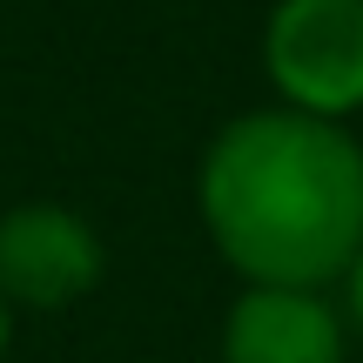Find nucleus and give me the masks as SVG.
Wrapping results in <instances>:
<instances>
[{
  "instance_id": "obj_1",
  "label": "nucleus",
  "mask_w": 363,
  "mask_h": 363,
  "mask_svg": "<svg viewBox=\"0 0 363 363\" xmlns=\"http://www.w3.org/2000/svg\"><path fill=\"white\" fill-rule=\"evenodd\" d=\"M195 202L242 283L323 289L363 249V148L296 108L235 115L202 155Z\"/></svg>"
},
{
  "instance_id": "obj_2",
  "label": "nucleus",
  "mask_w": 363,
  "mask_h": 363,
  "mask_svg": "<svg viewBox=\"0 0 363 363\" xmlns=\"http://www.w3.org/2000/svg\"><path fill=\"white\" fill-rule=\"evenodd\" d=\"M262 67H269L283 108L316 121H343L363 108V0H276L262 27Z\"/></svg>"
},
{
  "instance_id": "obj_3",
  "label": "nucleus",
  "mask_w": 363,
  "mask_h": 363,
  "mask_svg": "<svg viewBox=\"0 0 363 363\" xmlns=\"http://www.w3.org/2000/svg\"><path fill=\"white\" fill-rule=\"evenodd\" d=\"M108 269L101 235L88 216L61 202H21L0 216V296L13 310H67Z\"/></svg>"
},
{
  "instance_id": "obj_4",
  "label": "nucleus",
  "mask_w": 363,
  "mask_h": 363,
  "mask_svg": "<svg viewBox=\"0 0 363 363\" xmlns=\"http://www.w3.org/2000/svg\"><path fill=\"white\" fill-rule=\"evenodd\" d=\"M350 330L323 289L249 283L222 316V363H343Z\"/></svg>"
},
{
  "instance_id": "obj_5",
  "label": "nucleus",
  "mask_w": 363,
  "mask_h": 363,
  "mask_svg": "<svg viewBox=\"0 0 363 363\" xmlns=\"http://www.w3.org/2000/svg\"><path fill=\"white\" fill-rule=\"evenodd\" d=\"M343 283H350V323H357V337H363V249H357V262H350Z\"/></svg>"
},
{
  "instance_id": "obj_6",
  "label": "nucleus",
  "mask_w": 363,
  "mask_h": 363,
  "mask_svg": "<svg viewBox=\"0 0 363 363\" xmlns=\"http://www.w3.org/2000/svg\"><path fill=\"white\" fill-rule=\"evenodd\" d=\"M7 343H13V303L0 296V357H7Z\"/></svg>"
}]
</instances>
